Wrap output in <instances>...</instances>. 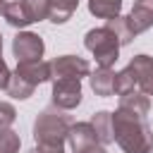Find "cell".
I'll list each match as a JSON object with an SVG mask.
<instances>
[{
    "label": "cell",
    "instance_id": "6",
    "mask_svg": "<svg viewBox=\"0 0 153 153\" xmlns=\"http://www.w3.org/2000/svg\"><path fill=\"white\" fill-rule=\"evenodd\" d=\"M148 24H153V0H139V5H136L134 12H131L129 29L136 33V31L146 29Z\"/></svg>",
    "mask_w": 153,
    "mask_h": 153
},
{
    "label": "cell",
    "instance_id": "8",
    "mask_svg": "<svg viewBox=\"0 0 153 153\" xmlns=\"http://www.w3.org/2000/svg\"><path fill=\"white\" fill-rule=\"evenodd\" d=\"M74 7L76 0H48V12L53 14V22H65Z\"/></svg>",
    "mask_w": 153,
    "mask_h": 153
},
{
    "label": "cell",
    "instance_id": "4",
    "mask_svg": "<svg viewBox=\"0 0 153 153\" xmlns=\"http://www.w3.org/2000/svg\"><path fill=\"white\" fill-rule=\"evenodd\" d=\"M81 98V88H79V79H72V76H62L57 84H55V103L62 105V108H72L76 105Z\"/></svg>",
    "mask_w": 153,
    "mask_h": 153
},
{
    "label": "cell",
    "instance_id": "9",
    "mask_svg": "<svg viewBox=\"0 0 153 153\" xmlns=\"http://www.w3.org/2000/svg\"><path fill=\"white\" fill-rule=\"evenodd\" d=\"M91 84H93V91H98L100 96H110L112 91H115V76L103 67V72H98L93 79H91Z\"/></svg>",
    "mask_w": 153,
    "mask_h": 153
},
{
    "label": "cell",
    "instance_id": "1",
    "mask_svg": "<svg viewBox=\"0 0 153 153\" xmlns=\"http://www.w3.org/2000/svg\"><path fill=\"white\" fill-rule=\"evenodd\" d=\"M131 117H134V112H131V115H124V110L117 112V117H115L117 139H120V143H122L129 153H148V148H151V143H153V139H151V134H148V127L143 124V120L136 124Z\"/></svg>",
    "mask_w": 153,
    "mask_h": 153
},
{
    "label": "cell",
    "instance_id": "11",
    "mask_svg": "<svg viewBox=\"0 0 153 153\" xmlns=\"http://www.w3.org/2000/svg\"><path fill=\"white\" fill-rule=\"evenodd\" d=\"M5 76H7V72H5V65L0 60V84H5Z\"/></svg>",
    "mask_w": 153,
    "mask_h": 153
},
{
    "label": "cell",
    "instance_id": "7",
    "mask_svg": "<svg viewBox=\"0 0 153 153\" xmlns=\"http://www.w3.org/2000/svg\"><path fill=\"white\" fill-rule=\"evenodd\" d=\"M55 69H57V74H62V76L79 79V74H86V72H88V65L67 55V57H62V60H57V62H55Z\"/></svg>",
    "mask_w": 153,
    "mask_h": 153
},
{
    "label": "cell",
    "instance_id": "5",
    "mask_svg": "<svg viewBox=\"0 0 153 153\" xmlns=\"http://www.w3.org/2000/svg\"><path fill=\"white\" fill-rule=\"evenodd\" d=\"M129 74H134L136 76V81L148 91V93H153V62L146 57V55H139L131 65H129V69H127Z\"/></svg>",
    "mask_w": 153,
    "mask_h": 153
},
{
    "label": "cell",
    "instance_id": "10",
    "mask_svg": "<svg viewBox=\"0 0 153 153\" xmlns=\"http://www.w3.org/2000/svg\"><path fill=\"white\" fill-rule=\"evenodd\" d=\"M120 10V0H91V12L98 17H115Z\"/></svg>",
    "mask_w": 153,
    "mask_h": 153
},
{
    "label": "cell",
    "instance_id": "3",
    "mask_svg": "<svg viewBox=\"0 0 153 153\" xmlns=\"http://www.w3.org/2000/svg\"><path fill=\"white\" fill-rule=\"evenodd\" d=\"M14 53L22 62H36L43 53V43L38 36L33 33H24V36H17L14 38Z\"/></svg>",
    "mask_w": 153,
    "mask_h": 153
},
{
    "label": "cell",
    "instance_id": "2",
    "mask_svg": "<svg viewBox=\"0 0 153 153\" xmlns=\"http://www.w3.org/2000/svg\"><path fill=\"white\" fill-rule=\"evenodd\" d=\"M86 45L96 53V60L108 67L110 62H115L117 57V36L110 31V29H98V31H91L86 36Z\"/></svg>",
    "mask_w": 153,
    "mask_h": 153
}]
</instances>
